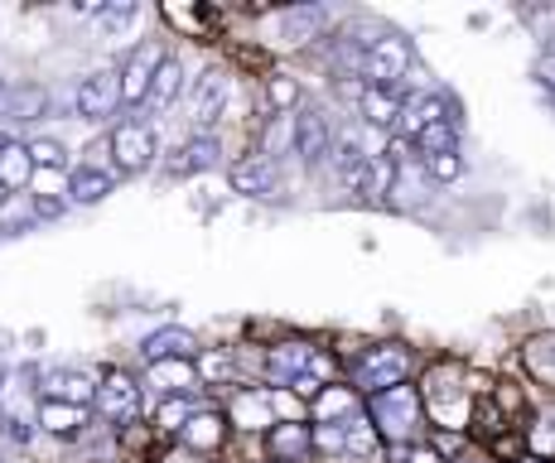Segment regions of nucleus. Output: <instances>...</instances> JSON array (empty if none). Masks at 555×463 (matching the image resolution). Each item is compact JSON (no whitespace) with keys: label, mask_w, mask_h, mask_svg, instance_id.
<instances>
[{"label":"nucleus","mask_w":555,"mask_h":463,"mask_svg":"<svg viewBox=\"0 0 555 463\" xmlns=\"http://www.w3.org/2000/svg\"><path fill=\"white\" fill-rule=\"evenodd\" d=\"M155 150H159V140L151 121H121L112 131V159L121 175H145L155 165Z\"/></svg>","instance_id":"4"},{"label":"nucleus","mask_w":555,"mask_h":463,"mask_svg":"<svg viewBox=\"0 0 555 463\" xmlns=\"http://www.w3.org/2000/svg\"><path fill=\"white\" fill-rule=\"evenodd\" d=\"M319 25H324V10L319 5H300L285 15V44H309V39L319 35Z\"/></svg>","instance_id":"28"},{"label":"nucleus","mask_w":555,"mask_h":463,"mask_svg":"<svg viewBox=\"0 0 555 463\" xmlns=\"http://www.w3.org/2000/svg\"><path fill=\"white\" fill-rule=\"evenodd\" d=\"M194 372H198V382H212V386H218V382H228V376L237 372V368H232L228 352H208V348H203L198 362H194Z\"/></svg>","instance_id":"35"},{"label":"nucleus","mask_w":555,"mask_h":463,"mask_svg":"<svg viewBox=\"0 0 555 463\" xmlns=\"http://www.w3.org/2000/svg\"><path fill=\"white\" fill-rule=\"evenodd\" d=\"M314 449H324V454H344V425H314Z\"/></svg>","instance_id":"39"},{"label":"nucleus","mask_w":555,"mask_h":463,"mask_svg":"<svg viewBox=\"0 0 555 463\" xmlns=\"http://www.w3.org/2000/svg\"><path fill=\"white\" fill-rule=\"evenodd\" d=\"M541 68H546V73H555V29L546 35V53H541Z\"/></svg>","instance_id":"46"},{"label":"nucleus","mask_w":555,"mask_h":463,"mask_svg":"<svg viewBox=\"0 0 555 463\" xmlns=\"http://www.w3.org/2000/svg\"><path fill=\"white\" fill-rule=\"evenodd\" d=\"M295 155H300L309 169L324 165V159L334 155V131H328V121L319 112L295 116Z\"/></svg>","instance_id":"11"},{"label":"nucleus","mask_w":555,"mask_h":463,"mask_svg":"<svg viewBox=\"0 0 555 463\" xmlns=\"http://www.w3.org/2000/svg\"><path fill=\"white\" fill-rule=\"evenodd\" d=\"M405 376H411V348H401V343H382V348L362 352V362L353 368V382L372 396L405 386Z\"/></svg>","instance_id":"2"},{"label":"nucleus","mask_w":555,"mask_h":463,"mask_svg":"<svg viewBox=\"0 0 555 463\" xmlns=\"http://www.w3.org/2000/svg\"><path fill=\"white\" fill-rule=\"evenodd\" d=\"M425 175H430L435 184H454V179L464 175V155H435V159H425Z\"/></svg>","instance_id":"37"},{"label":"nucleus","mask_w":555,"mask_h":463,"mask_svg":"<svg viewBox=\"0 0 555 463\" xmlns=\"http://www.w3.org/2000/svg\"><path fill=\"white\" fill-rule=\"evenodd\" d=\"M285 150H295V116H275L271 126H266V136H261V159H281Z\"/></svg>","instance_id":"31"},{"label":"nucleus","mask_w":555,"mask_h":463,"mask_svg":"<svg viewBox=\"0 0 555 463\" xmlns=\"http://www.w3.org/2000/svg\"><path fill=\"white\" fill-rule=\"evenodd\" d=\"M271 396H242L237 401V425H275V415L266 411Z\"/></svg>","instance_id":"36"},{"label":"nucleus","mask_w":555,"mask_h":463,"mask_svg":"<svg viewBox=\"0 0 555 463\" xmlns=\"http://www.w3.org/2000/svg\"><path fill=\"white\" fill-rule=\"evenodd\" d=\"M102 29H121V25H131L135 20V5H102Z\"/></svg>","instance_id":"42"},{"label":"nucleus","mask_w":555,"mask_h":463,"mask_svg":"<svg viewBox=\"0 0 555 463\" xmlns=\"http://www.w3.org/2000/svg\"><path fill=\"white\" fill-rule=\"evenodd\" d=\"M358 415V396L353 386H324L314 396V425H344V420Z\"/></svg>","instance_id":"19"},{"label":"nucleus","mask_w":555,"mask_h":463,"mask_svg":"<svg viewBox=\"0 0 555 463\" xmlns=\"http://www.w3.org/2000/svg\"><path fill=\"white\" fill-rule=\"evenodd\" d=\"M179 92H184V63L165 53V59H159V68H155V82H151V106H155V112H165Z\"/></svg>","instance_id":"25"},{"label":"nucleus","mask_w":555,"mask_h":463,"mask_svg":"<svg viewBox=\"0 0 555 463\" xmlns=\"http://www.w3.org/2000/svg\"><path fill=\"white\" fill-rule=\"evenodd\" d=\"M228 102H232V78L228 73L222 68L203 73L198 88H194V131H208V126L228 112Z\"/></svg>","instance_id":"10"},{"label":"nucleus","mask_w":555,"mask_h":463,"mask_svg":"<svg viewBox=\"0 0 555 463\" xmlns=\"http://www.w3.org/2000/svg\"><path fill=\"white\" fill-rule=\"evenodd\" d=\"M29 179H35V159H29L25 140L5 136V145H0V184L15 193V189H29Z\"/></svg>","instance_id":"20"},{"label":"nucleus","mask_w":555,"mask_h":463,"mask_svg":"<svg viewBox=\"0 0 555 463\" xmlns=\"http://www.w3.org/2000/svg\"><path fill=\"white\" fill-rule=\"evenodd\" d=\"M189 415H194V401L189 396H169V401L155 406V429L159 435H179L189 425Z\"/></svg>","instance_id":"32"},{"label":"nucleus","mask_w":555,"mask_h":463,"mask_svg":"<svg viewBox=\"0 0 555 463\" xmlns=\"http://www.w3.org/2000/svg\"><path fill=\"white\" fill-rule=\"evenodd\" d=\"M179 155H184V159H175V175H203V169H212V165H218L222 145H218V136L198 131V136L189 140L184 150H179Z\"/></svg>","instance_id":"23"},{"label":"nucleus","mask_w":555,"mask_h":463,"mask_svg":"<svg viewBox=\"0 0 555 463\" xmlns=\"http://www.w3.org/2000/svg\"><path fill=\"white\" fill-rule=\"evenodd\" d=\"M73 106H78L82 121H106V116H116V106H121V82H116V73L102 68V73H92V78H82Z\"/></svg>","instance_id":"7"},{"label":"nucleus","mask_w":555,"mask_h":463,"mask_svg":"<svg viewBox=\"0 0 555 463\" xmlns=\"http://www.w3.org/2000/svg\"><path fill=\"white\" fill-rule=\"evenodd\" d=\"M377 429H372V420H362V415H353V420H344V449L348 454H358V459H372L377 454Z\"/></svg>","instance_id":"30"},{"label":"nucleus","mask_w":555,"mask_h":463,"mask_svg":"<svg viewBox=\"0 0 555 463\" xmlns=\"http://www.w3.org/2000/svg\"><path fill=\"white\" fill-rule=\"evenodd\" d=\"M415 150H421V159H435V155H459V126H454V121L425 126V131L415 136Z\"/></svg>","instance_id":"27"},{"label":"nucleus","mask_w":555,"mask_h":463,"mask_svg":"<svg viewBox=\"0 0 555 463\" xmlns=\"http://www.w3.org/2000/svg\"><path fill=\"white\" fill-rule=\"evenodd\" d=\"M0 463H5V459H0Z\"/></svg>","instance_id":"51"},{"label":"nucleus","mask_w":555,"mask_h":463,"mask_svg":"<svg viewBox=\"0 0 555 463\" xmlns=\"http://www.w3.org/2000/svg\"><path fill=\"white\" fill-rule=\"evenodd\" d=\"M411 39L401 35H382L372 39L367 49H362V78H367V88H391L397 78H405V68H411Z\"/></svg>","instance_id":"3"},{"label":"nucleus","mask_w":555,"mask_h":463,"mask_svg":"<svg viewBox=\"0 0 555 463\" xmlns=\"http://www.w3.org/2000/svg\"><path fill=\"white\" fill-rule=\"evenodd\" d=\"M527 358H531V368L537 372H555V338H537L527 348Z\"/></svg>","instance_id":"40"},{"label":"nucleus","mask_w":555,"mask_h":463,"mask_svg":"<svg viewBox=\"0 0 555 463\" xmlns=\"http://www.w3.org/2000/svg\"><path fill=\"white\" fill-rule=\"evenodd\" d=\"M159 53L155 44H141L131 49V59L121 63V73H116V82H121V106H141L151 102V82H155V68H159Z\"/></svg>","instance_id":"6"},{"label":"nucleus","mask_w":555,"mask_h":463,"mask_svg":"<svg viewBox=\"0 0 555 463\" xmlns=\"http://www.w3.org/2000/svg\"><path fill=\"white\" fill-rule=\"evenodd\" d=\"M39 401L82 406V411H88V406L98 401V382L78 368H49V372H39Z\"/></svg>","instance_id":"5"},{"label":"nucleus","mask_w":555,"mask_h":463,"mask_svg":"<svg viewBox=\"0 0 555 463\" xmlns=\"http://www.w3.org/2000/svg\"><path fill=\"white\" fill-rule=\"evenodd\" d=\"M29 184L39 189L35 198H59V193H68V184H63V179H59V169H44V175H35V179H29Z\"/></svg>","instance_id":"41"},{"label":"nucleus","mask_w":555,"mask_h":463,"mask_svg":"<svg viewBox=\"0 0 555 463\" xmlns=\"http://www.w3.org/2000/svg\"><path fill=\"white\" fill-rule=\"evenodd\" d=\"M266 445H271L275 463H300V459H309V449H314V429L300 425V420H281V425H271Z\"/></svg>","instance_id":"14"},{"label":"nucleus","mask_w":555,"mask_h":463,"mask_svg":"<svg viewBox=\"0 0 555 463\" xmlns=\"http://www.w3.org/2000/svg\"><path fill=\"white\" fill-rule=\"evenodd\" d=\"M141 352H145V362H194L203 352V343L189 329H159L141 343Z\"/></svg>","instance_id":"12"},{"label":"nucleus","mask_w":555,"mask_h":463,"mask_svg":"<svg viewBox=\"0 0 555 463\" xmlns=\"http://www.w3.org/2000/svg\"><path fill=\"white\" fill-rule=\"evenodd\" d=\"M228 184L237 193H247V198H275V189H281V175H275L271 159H242V165L228 169Z\"/></svg>","instance_id":"13"},{"label":"nucleus","mask_w":555,"mask_h":463,"mask_svg":"<svg viewBox=\"0 0 555 463\" xmlns=\"http://www.w3.org/2000/svg\"><path fill=\"white\" fill-rule=\"evenodd\" d=\"M151 386L169 401V396L198 386V372H194V362H151Z\"/></svg>","instance_id":"24"},{"label":"nucleus","mask_w":555,"mask_h":463,"mask_svg":"<svg viewBox=\"0 0 555 463\" xmlns=\"http://www.w3.org/2000/svg\"><path fill=\"white\" fill-rule=\"evenodd\" d=\"M358 112H362V126L372 131H391L401 116V97L391 88H358Z\"/></svg>","instance_id":"15"},{"label":"nucleus","mask_w":555,"mask_h":463,"mask_svg":"<svg viewBox=\"0 0 555 463\" xmlns=\"http://www.w3.org/2000/svg\"><path fill=\"white\" fill-rule=\"evenodd\" d=\"M98 411L112 420V425L135 420V415H141V382H135V376H126V372H112L98 386Z\"/></svg>","instance_id":"9"},{"label":"nucleus","mask_w":555,"mask_h":463,"mask_svg":"<svg viewBox=\"0 0 555 463\" xmlns=\"http://www.w3.org/2000/svg\"><path fill=\"white\" fill-rule=\"evenodd\" d=\"M49 112V92L44 88H10L5 106H0V116H10V121H35V116Z\"/></svg>","instance_id":"26"},{"label":"nucleus","mask_w":555,"mask_h":463,"mask_svg":"<svg viewBox=\"0 0 555 463\" xmlns=\"http://www.w3.org/2000/svg\"><path fill=\"white\" fill-rule=\"evenodd\" d=\"M531 454L537 459H555V411L537 420V429H531Z\"/></svg>","instance_id":"38"},{"label":"nucleus","mask_w":555,"mask_h":463,"mask_svg":"<svg viewBox=\"0 0 555 463\" xmlns=\"http://www.w3.org/2000/svg\"><path fill=\"white\" fill-rule=\"evenodd\" d=\"M5 203H10V189H5V184H0V208H5Z\"/></svg>","instance_id":"47"},{"label":"nucleus","mask_w":555,"mask_h":463,"mask_svg":"<svg viewBox=\"0 0 555 463\" xmlns=\"http://www.w3.org/2000/svg\"><path fill=\"white\" fill-rule=\"evenodd\" d=\"M35 425L44 429V435H59V439H73L82 425H88V411L82 406H53V401H39V415Z\"/></svg>","instance_id":"21"},{"label":"nucleus","mask_w":555,"mask_h":463,"mask_svg":"<svg viewBox=\"0 0 555 463\" xmlns=\"http://www.w3.org/2000/svg\"><path fill=\"white\" fill-rule=\"evenodd\" d=\"M73 15H88V20H98V15H102V5H98V0H73Z\"/></svg>","instance_id":"45"},{"label":"nucleus","mask_w":555,"mask_h":463,"mask_svg":"<svg viewBox=\"0 0 555 463\" xmlns=\"http://www.w3.org/2000/svg\"><path fill=\"white\" fill-rule=\"evenodd\" d=\"M5 97H10V88H5V82H0V106H5Z\"/></svg>","instance_id":"49"},{"label":"nucleus","mask_w":555,"mask_h":463,"mask_svg":"<svg viewBox=\"0 0 555 463\" xmlns=\"http://www.w3.org/2000/svg\"><path fill=\"white\" fill-rule=\"evenodd\" d=\"M328 159H334L338 179H344V184H353L358 169L367 165V150H362V140H358V136H344V140L334 145V155H328Z\"/></svg>","instance_id":"29"},{"label":"nucleus","mask_w":555,"mask_h":463,"mask_svg":"<svg viewBox=\"0 0 555 463\" xmlns=\"http://www.w3.org/2000/svg\"><path fill=\"white\" fill-rule=\"evenodd\" d=\"M459 463H488V459H478V454H464V459H459Z\"/></svg>","instance_id":"48"},{"label":"nucleus","mask_w":555,"mask_h":463,"mask_svg":"<svg viewBox=\"0 0 555 463\" xmlns=\"http://www.w3.org/2000/svg\"><path fill=\"white\" fill-rule=\"evenodd\" d=\"M521 463H541V459H521Z\"/></svg>","instance_id":"50"},{"label":"nucleus","mask_w":555,"mask_h":463,"mask_svg":"<svg viewBox=\"0 0 555 463\" xmlns=\"http://www.w3.org/2000/svg\"><path fill=\"white\" fill-rule=\"evenodd\" d=\"M405 463H444V459H440V449H425L421 445V449H411V454H405Z\"/></svg>","instance_id":"43"},{"label":"nucleus","mask_w":555,"mask_h":463,"mask_svg":"<svg viewBox=\"0 0 555 463\" xmlns=\"http://www.w3.org/2000/svg\"><path fill=\"white\" fill-rule=\"evenodd\" d=\"M440 121H454V102L444 92H415L401 102V116H397V131L401 136H421L425 126H440Z\"/></svg>","instance_id":"8"},{"label":"nucleus","mask_w":555,"mask_h":463,"mask_svg":"<svg viewBox=\"0 0 555 463\" xmlns=\"http://www.w3.org/2000/svg\"><path fill=\"white\" fill-rule=\"evenodd\" d=\"M372 429L391 445H405L421 429V396L411 386H391V391L372 396Z\"/></svg>","instance_id":"1"},{"label":"nucleus","mask_w":555,"mask_h":463,"mask_svg":"<svg viewBox=\"0 0 555 463\" xmlns=\"http://www.w3.org/2000/svg\"><path fill=\"white\" fill-rule=\"evenodd\" d=\"M309 368H314V348H309V343H281V348H271V358H266V372L281 386H291L295 376H305Z\"/></svg>","instance_id":"16"},{"label":"nucleus","mask_w":555,"mask_h":463,"mask_svg":"<svg viewBox=\"0 0 555 463\" xmlns=\"http://www.w3.org/2000/svg\"><path fill=\"white\" fill-rule=\"evenodd\" d=\"M25 150H29V159H35V169L39 165H44V169H63V165H68V150H63V140H53V136L25 140Z\"/></svg>","instance_id":"33"},{"label":"nucleus","mask_w":555,"mask_h":463,"mask_svg":"<svg viewBox=\"0 0 555 463\" xmlns=\"http://www.w3.org/2000/svg\"><path fill=\"white\" fill-rule=\"evenodd\" d=\"M112 189H116V175H106V169L82 165V169H73L68 175V198L73 203H102Z\"/></svg>","instance_id":"22"},{"label":"nucleus","mask_w":555,"mask_h":463,"mask_svg":"<svg viewBox=\"0 0 555 463\" xmlns=\"http://www.w3.org/2000/svg\"><path fill=\"white\" fill-rule=\"evenodd\" d=\"M348 189L362 193V198H372V203H382L391 189H397V159H387V155L367 159V165L358 169V179H353Z\"/></svg>","instance_id":"18"},{"label":"nucleus","mask_w":555,"mask_h":463,"mask_svg":"<svg viewBox=\"0 0 555 463\" xmlns=\"http://www.w3.org/2000/svg\"><path fill=\"white\" fill-rule=\"evenodd\" d=\"M266 97H271L275 116H291L295 106H300V82H295V78H285V73H275V78L266 82Z\"/></svg>","instance_id":"34"},{"label":"nucleus","mask_w":555,"mask_h":463,"mask_svg":"<svg viewBox=\"0 0 555 463\" xmlns=\"http://www.w3.org/2000/svg\"><path fill=\"white\" fill-rule=\"evenodd\" d=\"M35 213H39V218H59L63 203L59 198H35Z\"/></svg>","instance_id":"44"},{"label":"nucleus","mask_w":555,"mask_h":463,"mask_svg":"<svg viewBox=\"0 0 555 463\" xmlns=\"http://www.w3.org/2000/svg\"><path fill=\"white\" fill-rule=\"evenodd\" d=\"M179 435H184V445L194 449V454H212V449L228 439V420H222L218 411H194Z\"/></svg>","instance_id":"17"}]
</instances>
